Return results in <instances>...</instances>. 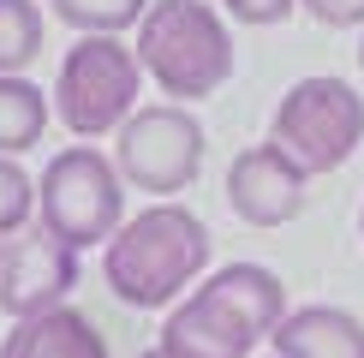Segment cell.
I'll use <instances>...</instances> for the list:
<instances>
[{
  "label": "cell",
  "mask_w": 364,
  "mask_h": 358,
  "mask_svg": "<svg viewBox=\"0 0 364 358\" xmlns=\"http://www.w3.org/2000/svg\"><path fill=\"white\" fill-rule=\"evenodd\" d=\"M221 6L233 12L239 24H281V18H293L299 0H221Z\"/></svg>",
  "instance_id": "obj_17"
},
{
  "label": "cell",
  "mask_w": 364,
  "mask_h": 358,
  "mask_svg": "<svg viewBox=\"0 0 364 358\" xmlns=\"http://www.w3.org/2000/svg\"><path fill=\"white\" fill-rule=\"evenodd\" d=\"M358 66H364V42H358Z\"/></svg>",
  "instance_id": "obj_18"
},
{
  "label": "cell",
  "mask_w": 364,
  "mask_h": 358,
  "mask_svg": "<svg viewBox=\"0 0 364 358\" xmlns=\"http://www.w3.org/2000/svg\"><path fill=\"white\" fill-rule=\"evenodd\" d=\"M149 358H161V352H149Z\"/></svg>",
  "instance_id": "obj_19"
},
{
  "label": "cell",
  "mask_w": 364,
  "mask_h": 358,
  "mask_svg": "<svg viewBox=\"0 0 364 358\" xmlns=\"http://www.w3.org/2000/svg\"><path fill=\"white\" fill-rule=\"evenodd\" d=\"M54 18L72 24L78 36H119V30H138L149 0H48Z\"/></svg>",
  "instance_id": "obj_14"
},
{
  "label": "cell",
  "mask_w": 364,
  "mask_h": 358,
  "mask_svg": "<svg viewBox=\"0 0 364 358\" xmlns=\"http://www.w3.org/2000/svg\"><path fill=\"white\" fill-rule=\"evenodd\" d=\"M72 287H78V251H66L42 227H30L12 245H0V310L12 322L60 310Z\"/></svg>",
  "instance_id": "obj_8"
},
{
  "label": "cell",
  "mask_w": 364,
  "mask_h": 358,
  "mask_svg": "<svg viewBox=\"0 0 364 358\" xmlns=\"http://www.w3.org/2000/svg\"><path fill=\"white\" fill-rule=\"evenodd\" d=\"M287 322V287L263 263H227L179 298L161 322V358H251Z\"/></svg>",
  "instance_id": "obj_1"
},
{
  "label": "cell",
  "mask_w": 364,
  "mask_h": 358,
  "mask_svg": "<svg viewBox=\"0 0 364 358\" xmlns=\"http://www.w3.org/2000/svg\"><path fill=\"white\" fill-rule=\"evenodd\" d=\"M30 221H36V179L18 161L0 156V245H12L18 233H30Z\"/></svg>",
  "instance_id": "obj_15"
},
{
  "label": "cell",
  "mask_w": 364,
  "mask_h": 358,
  "mask_svg": "<svg viewBox=\"0 0 364 358\" xmlns=\"http://www.w3.org/2000/svg\"><path fill=\"white\" fill-rule=\"evenodd\" d=\"M42 6L36 0H0V78H24V66L42 54Z\"/></svg>",
  "instance_id": "obj_13"
},
{
  "label": "cell",
  "mask_w": 364,
  "mask_h": 358,
  "mask_svg": "<svg viewBox=\"0 0 364 358\" xmlns=\"http://www.w3.org/2000/svg\"><path fill=\"white\" fill-rule=\"evenodd\" d=\"M132 54H138L144 78L179 108L215 96L233 78V30L209 0H149Z\"/></svg>",
  "instance_id": "obj_3"
},
{
  "label": "cell",
  "mask_w": 364,
  "mask_h": 358,
  "mask_svg": "<svg viewBox=\"0 0 364 358\" xmlns=\"http://www.w3.org/2000/svg\"><path fill=\"white\" fill-rule=\"evenodd\" d=\"M299 6H305L316 24H328V30H353V24H364V0H299Z\"/></svg>",
  "instance_id": "obj_16"
},
{
  "label": "cell",
  "mask_w": 364,
  "mask_h": 358,
  "mask_svg": "<svg viewBox=\"0 0 364 358\" xmlns=\"http://www.w3.org/2000/svg\"><path fill=\"white\" fill-rule=\"evenodd\" d=\"M54 119V102L42 96V84L30 78H0V156L18 161L24 149L42 143V131H48Z\"/></svg>",
  "instance_id": "obj_12"
},
{
  "label": "cell",
  "mask_w": 364,
  "mask_h": 358,
  "mask_svg": "<svg viewBox=\"0 0 364 358\" xmlns=\"http://www.w3.org/2000/svg\"><path fill=\"white\" fill-rule=\"evenodd\" d=\"M269 143H281L299 161L305 179L341 173L364 143V96L346 78H299L287 96L275 102V126Z\"/></svg>",
  "instance_id": "obj_6"
},
{
  "label": "cell",
  "mask_w": 364,
  "mask_h": 358,
  "mask_svg": "<svg viewBox=\"0 0 364 358\" xmlns=\"http://www.w3.org/2000/svg\"><path fill=\"white\" fill-rule=\"evenodd\" d=\"M281 358H364V322L341 305H299L275 328Z\"/></svg>",
  "instance_id": "obj_11"
},
{
  "label": "cell",
  "mask_w": 364,
  "mask_h": 358,
  "mask_svg": "<svg viewBox=\"0 0 364 358\" xmlns=\"http://www.w3.org/2000/svg\"><path fill=\"white\" fill-rule=\"evenodd\" d=\"M305 185L311 179L281 143H251L227 161V203L245 227H287L305 209Z\"/></svg>",
  "instance_id": "obj_9"
},
{
  "label": "cell",
  "mask_w": 364,
  "mask_h": 358,
  "mask_svg": "<svg viewBox=\"0 0 364 358\" xmlns=\"http://www.w3.org/2000/svg\"><path fill=\"white\" fill-rule=\"evenodd\" d=\"M203 268H209V227L186 203H149L126 215V227L102 245V281L132 310H161L186 298V287H197Z\"/></svg>",
  "instance_id": "obj_2"
},
{
  "label": "cell",
  "mask_w": 364,
  "mask_h": 358,
  "mask_svg": "<svg viewBox=\"0 0 364 358\" xmlns=\"http://www.w3.org/2000/svg\"><path fill=\"white\" fill-rule=\"evenodd\" d=\"M0 358H108V340L84 310L60 305L30 322H12V335L0 340Z\"/></svg>",
  "instance_id": "obj_10"
},
{
  "label": "cell",
  "mask_w": 364,
  "mask_h": 358,
  "mask_svg": "<svg viewBox=\"0 0 364 358\" xmlns=\"http://www.w3.org/2000/svg\"><path fill=\"white\" fill-rule=\"evenodd\" d=\"M358 227H364V215H358Z\"/></svg>",
  "instance_id": "obj_20"
},
{
  "label": "cell",
  "mask_w": 364,
  "mask_h": 358,
  "mask_svg": "<svg viewBox=\"0 0 364 358\" xmlns=\"http://www.w3.org/2000/svg\"><path fill=\"white\" fill-rule=\"evenodd\" d=\"M144 66L119 36H78L60 60L54 78V114L72 138H119L132 114H138Z\"/></svg>",
  "instance_id": "obj_5"
},
{
  "label": "cell",
  "mask_w": 364,
  "mask_h": 358,
  "mask_svg": "<svg viewBox=\"0 0 364 358\" xmlns=\"http://www.w3.org/2000/svg\"><path fill=\"white\" fill-rule=\"evenodd\" d=\"M203 126H197L191 108L179 102H156V108H138L119 126L114 138V168L126 185L149 191V197L173 203V191H186L197 168H203Z\"/></svg>",
  "instance_id": "obj_7"
},
{
  "label": "cell",
  "mask_w": 364,
  "mask_h": 358,
  "mask_svg": "<svg viewBox=\"0 0 364 358\" xmlns=\"http://www.w3.org/2000/svg\"><path fill=\"white\" fill-rule=\"evenodd\" d=\"M36 227L66 251L108 245L126 227V179L96 143H72L36 179Z\"/></svg>",
  "instance_id": "obj_4"
}]
</instances>
